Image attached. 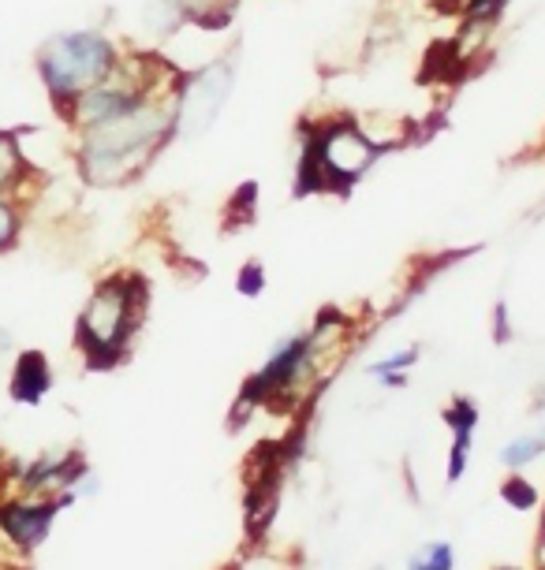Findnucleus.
Instances as JSON below:
<instances>
[{"instance_id": "obj_1", "label": "nucleus", "mask_w": 545, "mask_h": 570, "mask_svg": "<svg viewBox=\"0 0 545 570\" xmlns=\"http://www.w3.org/2000/svg\"><path fill=\"white\" fill-rule=\"evenodd\" d=\"M176 90V86H173ZM173 90H154L127 112L71 135V165L94 190L132 187L176 142Z\"/></svg>"}, {"instance_id": "obj_2", "label": "nucleus", "mask_w": 545, "mask_h": 570, "mask_svg": "<svg viewBox=\"0 0 545 570\" xmlns=\"http://www.w3.org/2000/svg\"><path fill=\"white\" fill-rule=\"evenodd\" d=\"M389 154L367 124L356 116H325L322 124H306L295 165V195H340L348 198L359 179Z\"/></svg>"}, {"instance_id": "obj_3", "label": "nucleus", "mask_w": 545, "mask_h": 570, "mask_svg": "<svg viewBox=\"0 0 545 570\" xmlns=\"http://www.w3.org/2000/svg\"><path fill=\"white\" fill-rule=\"evenodd\" d=\"M149 309V284L146 276L120 268L94 284L90 298L75 317V347L87 358V370L109 373L116 370L138 336Z\"/></svg>"}, {"instance_id": "obj_4", "label": "nucleus", "mask_w": 545, "mask_h": 570, "mask_svg": "<svg viewBox=\"0 0 545 570\" xmlns=\"http://www.w3.org/2000/svg\"><path fill=\"white\" fill-rule=\"evenodd\" d=\"M127 49L101 27H71L57 30L38 46L35 71L57 116L68 112V105L87 94L90 86L113 79L120 71Z\"/></svg>"}, {"instance_id": "obj_5", "label": "nucleus", "mask_w": 545, "mask_h": 570, "mask_svg": "<svg viewBox=\"0 0 545 570\" xmlns=\"http://www.w3.org/2000/svg\"><path fill=\"white\" fill-rule=\"evenodd\" d=\"M236 90V57L206 60L195 71H179L173 105H176V142H195L221 120L224 105Z\"/></svg>"}, {"instance_id": "obj_6", "label": "nucleus", "mask_w": 545, "mask_h": 570, "mask_svg": "<svg viewBox=\"0 0 545 570\" xmlns=\"http://www.w3.org/2000/svg\"><path fill=\"white\" fill-rule=\"evenodd\" d=\"M68 497H49V492H8L0 500V541L12 552L30 556L49 541L52 522L60 519V511H68Z\"/></svg>"}, {"instance_id": "obj_7", "label": "nucleus", "mask_w": 545, "mask_h": 570, "mask_svg": "<svg viewBox=\"0 0 545 570\" xmlns=\"http://www.w3.org/2000/svg\"><path fill=\"white\" fill-rule=\"evenodd\" d=\"M27 187H38V168L30 165L19 131H0V198H23Z\"/></svg>"}, {"instance_id": "obj_8", "label": "nucleus", "mask_w": 545, "mask_h": 570, "mask_svg": "<svg viewBox=\"0 0 545 570\" xmlns=\"http://www.w3.org/2000/svg\"><path fill=\"white\" fill-rule=\"evenodd\" d=\"M52 392V365L41 351H23L16 358L12 381H8V395L23 406H38Z\"/></svg>"}, {"instance_id": "obj_9", "label": "nucleus", "mask_w": 545, "mask_h": 570, "mask_svg": "<svg viewBox=\"0 0 545 570\" xmlns=\"http://www.w3.org/2000/svg\"><path fill=\"white\" fill-rule=\"evenodd\" d=\"M422 358V347L419 343H408V347H397L389 354H381V358H373L367 365V376L378 389H403V384L411 381V370L419 365Z\"/></svg>"}, {"instance_id": "obj_10", "label": "nucleus", "mask_w": 545, "mask_h": 570, "mask_svg": "<svg viewBox=\"0 0 545 570\" xmlns=\"http://www.w3.org/2000/svg\"><path fill=\"white\" fill-rule=\"evenodd\" d=\"M545 459V429L534 425V429H523L512 440H505L497 451V462L505 466L508 473H527L534 462Z\"/></svg>"}, {"instance_id": "obj_11", "label": "nucleus", "mask_w": 545, "mask_h": 570, "mask_svg": "<svg viewBox=\"0 0 545 570\" xmlns=\"http://www.w3.org/2000/svg\"><path fill=\"white\" fill-rule=\"evenodd\" d=\"M27 228V202L23 198H0V254L16 250Z\"/></svg>"}, {"instance_id": "obj_12", "label": "nucleus", "mask_w": 545, "mask_h": 570, "mask_svg": "<svg viewBox=\"0 0 545 570\" xmlns=\"http://www.w3.org/2000/svg\"><path fill=\"white\" fill-rule=\"evenodd\" d=\"M500 500H505L512 511H538L542 508V492L527 473H508L505 485H500Z\"/></svg>"}, {"instance_id": "obj_13", "label": "nucleus", "mask_w": 545, "mask_h": 570, "mask_svg": "<svg viewBox=\"0 0 545 570\" xmlns=\"http://www.w3.org/2000/svg\"><path fill=\"white\" fill-rule=\"evenodd\" d=\"M408 570H456L452 541H426L408 556Z\"/></svg>"}, {"instance_id": "obj_14", "label": "nucleus", "mask_w": 545, "mask_h": 570, "mask_svg": "<svg viewBox=\"0 0 545 570\" xmlns=\"http://www.w3.org/2000/svg\"><path fill=\"white\" fill-rule=\"evenodd\" d=\"M471 455H475V429H459V433H452V444H448V466H445L448 485L464 481L467 466H471Z\"/></svg>"}, {"instance_id": "obj_15", "label": "nucleus", "mask_w": 545, "mask_h": 570, "mask_svg": "<svg viewBox=\"0 0 545 570\" xmlns=\"http://www.w3.org/2000/svg\"><path fill=\"white\" fill-rule=\"evenodd\" d=\"M478 422H483V411H478L475 400H467V395H456V400L445 406L448 433H459V429H478Z\"/></svg>"}, {"instance_id": "obj_16", "label": "nucleus", "mask_w": 545, "mask_h": 570, "mask_svg": "<svg viewBox=\"0 0 545 570\" xmlns=\"http://www.w3.org/2000/svg\"><path fill=\"white\" fill-rule=\"evenodd\" d=\"M236 292L247 298H259L265 292V265L262 262H243L240 276H236Z\"/></svg>"}, {"instance_id": "obj_17", "label": "nucleus", "mask_w": 545, "mask_h": 570, "mask_svg": "<svg viewBox=\"0 0 545 570\" xmlns=\"http://www.w3.org/2000/svg\"><path fill=\"white\" fill-rule=\"evenodd\" d=\"M494 340L497 343H508L512 340V314H508V303L500 298L494 306Z\"/></svg>"}, {"instance_id": "obj_18", "label": "nucleus", "mask_w": 545, "mask_h": 570, "mask_svg": "<svg viewBox=\"0 0 545 570\" xmlns=\"http://www.w3.org/2000/svg\"><path fill=\"white\" fill-rule=\"evenodd\" d=\"M531 414H534V422H538V425L545 429V400L534 403V406H531Z\"/></svg>"}, {"instance_id": "obj_19", "label": "nucleus", "mask_w": 545, "mask_h": 570, "mask_svg": "<svg viewBox=\"0 0 545 570\" xmlns=\"http://www.w3.org/2000/svg\"><path fill=\"white\" fill-rule=\"evenodd\" d=\"M538 552H545V500H542V519H538Z\"/></svg>"}, {"instance_id": "obj_20", "label": "nucleus", "mask_w": 545, "mask_h": 570, "mask_svg": "<svg viewBox=\"0 0 545 570\" xmlns=\"http://www.w3.org/2000/svg\"><path fill=\"white\" fill-rule=\"evenodd\" d=\"M542 570H545V567H542Z\"/></svg>"}]
</instances>
